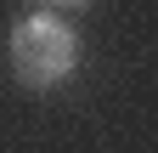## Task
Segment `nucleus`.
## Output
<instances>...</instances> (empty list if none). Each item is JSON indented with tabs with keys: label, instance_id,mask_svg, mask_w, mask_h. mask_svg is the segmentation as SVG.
Here are the masks:
<instances>
[{
	"label": "nucleus",
	"instance_id": "nucleus-1",
	"mask_svg": "<svg viewBox=\"0 0 158 153\" xmlns=\"http://www.w3.org/2000/svg\"><path fill=\"white\" fill-rule=\"evenodd\" d=\"M6 63H11V80L23 91H56L62 80L79 74V34L56 11H28L11 23Z\"/></svg>",
	"mask_w": 158,
	"mask_h": 153
},
{
	"label": "nucleus",
	"instance_id": "nucleus-2",
	"mask_svg": "<svg viewBox=\"0 0 158 153\" xmlns=\"http://www.w3.org/2000/svg\"><path fill=\"white\" fill-rule=\"evenodd\" d=\"M40 6H51L56 17H62V11H79V6H90V0H40Z\"/></svg>",
	"mask_w": 158,
	"mask_h": 153
}]
</instances>
